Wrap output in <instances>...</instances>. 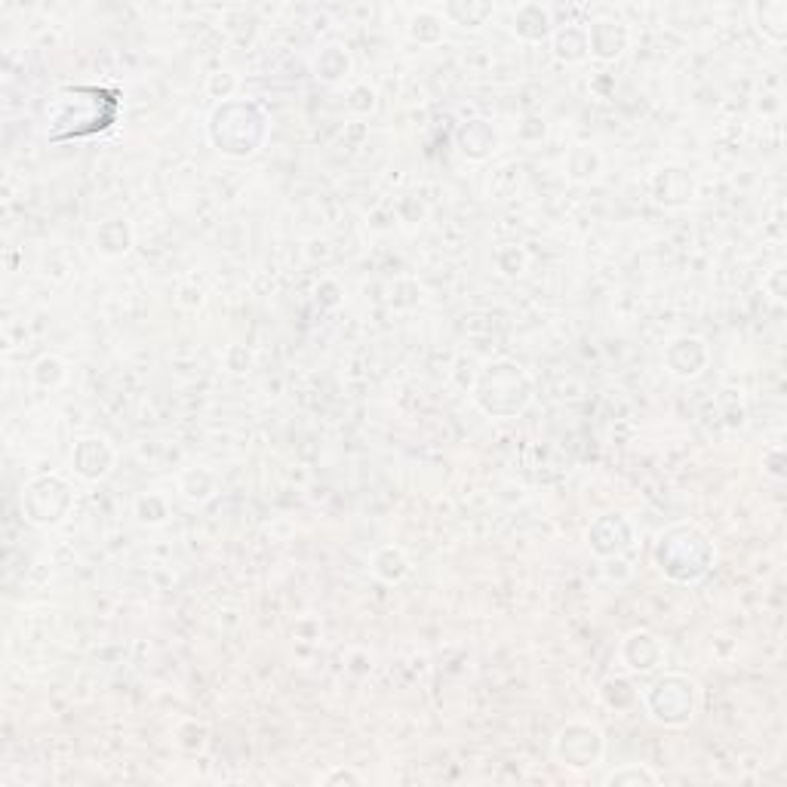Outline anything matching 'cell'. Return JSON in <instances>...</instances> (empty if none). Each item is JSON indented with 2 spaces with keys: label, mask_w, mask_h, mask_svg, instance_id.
Wrapping results in <instances>:
<instances>
[{
  "label": "cell",
  "mask_w": 787,
  "mask_h": 787,
  "mask_svg": "<svg viewBox=\"0 0 787 787\" xmlns=\"http://www.w3.org/2000/svg\"><path fill=\"white\" fill-rule=\"evenodd\" d=\"M655 557H658L661 572L671 575L674 582L689 585L708 575V569L717 560V548L698 526L677 523L668 532H661Z\"/></svg>",
  "instance_id": "1"
},
{
  "label": "cell",
  "mask_w": 787,
  "mask_h": 787,
  "mask_svg": "<svg viewBox=\"0 0 787 787\" xmlns=\"http://www.w3.org/2000/svg\"><path fill=\"white\" fill-rule=\"evenodd\" d=\"M213 142L231 157H250L265 142V114L256 105L225 102L216 108L210 123Z\"/></svg>",
  "instance_id": "2"
},
{
  "label": "cell",
  "mask_w": 787,
  "mask_h": 787,
  "mask_svg": "<svg viewBox=\"0 0 787 787\" xmlns=\"http://www.w3.org/2000/svg\"><path fill=\"white\" fill-rule=\"evenodd\" d=\"M698 683L683 677V674H668L661 677L658 683L649 686V692L643 695L649 717L655 723L665 726H683L695 717L698 711Z\"/></svg>",
  "instance_id": "3"
},
{
  "label": "cell",
  "mask_w": 787,
  "mask_h": 787,
  "mask_svg": "<svg viewBox=\"0 0 787 787\" xmlns=\"http://www.w3.org/2000/svg\"><path fill=\"white\" fill-rule=\"evenodd\" d=\"M492 391H495V397L480 403L489 416H511V412H520L526 406V400H529V382H526L523 369L517 363L486 366L474 397H483V394H492Z\"/></svg>",
  "instance_id": "4"
},
{
  "label": "cell",
  "mask_w": 787,
  "mask_h": 787,
  "mask_svg": "<svg viewBox=\"0 0 787 787\" xmlns=\"http://www.w3.org/2000/svg\"><path fill=\"white\" fill-rule=\"evenodd\" d=\"M554 751L563 763L569 766H591L603 757V735L597 726L572 720L566 723L557 738H554Z\"/></svg>",
  "instance_id": "5"
},
{
  "label": "cell",
  "mask_w": 787,
  "mask_h": 787,
  "mask_svg": "<svg viewBox=\"0 0 787 787\" xmlns=\"http://www.w3.org/2000/svg\"><path fill=\"white\" fill-rule=\"evenodd\" d=\"M585 34H588V53H591L594 59H600V62L618 59L621 53H625L628 40H631L628 25L618 22V19H609V16L594 19V22L585 28Z\"/></svg>",
  "instance_id": "6"
},
{
  "label": "cell",
  "mask_w": 787,
  "mask_h": 787,
  "mask_svg": "<svg viewBox=\"0 0 787 787\" xmlns=\"http://www.w3.org/2000/svg\"><path fill=\"white\" fill-rule=\"evenodd\" d=\"M71 462H74V471L80 477H87V480H99L111 471L114 465V449L108 446V440L102 437H84L77 446H74V455H71Z\"/></svg>",
  "instance_id": "7"
},
{
  "label": "cell",
  "mask_w": 787,
  "mask_h": 787,
  "mask_svg": "<svg viewBox=\"0 0 787 787\" xmlns=\"http://www.w3.org/2000/svg\"><path fill=\"white\" fill-rule=\"evenodd\" d=\"M652 194H655L658 203H665V206H683V203L692 200L695 185H692L686 170L668 167V170H658L652 176Z\"/></svg>",
  "instance_id": "8"
},
{
  "label": "cell",
  "mask_w": 787,
  "mask_h": 787,
  "mask_svg": "<svg viewBox=\"0 0 787 787\" xmlns=\"http://www.w3.org/2000/svg\"><path fill=\"white\" fill-rule=\"evenodd\" d=\"M621 658H625V665L631 671H652L661 661V643L658 637L637 631L625 640V646H621Z\"/></svg>",
  "instance_id": "9"
},
{
  "label": "cell",
  "mask_w": 787,
  "mask_h": 787,
  "mask_svg": "<svg viewBox=\"0 0 787 787\" xmlns=\"http://www.w3.org/2000/svg\"><path fill=\"white\" fill-rule=\"evenodd\" d=\"M668 351L683 354V360H668V366L677 379H698L704 372V366H708L701 360H692V354H708V345H704V339H698V336H680L668 345Z\"/></svg>",
  "instance_id": "10"
},
{
  "label": "cell",
  "mask_w": 787,
  "mask_h": 787,
  "mask_svg": "<svg viewBox=\"0 0 787 787\" xmlns=\"http://www.w3.org/2000/svg\"><path fill=\"white\" fill-rule=\"evenodd\" d=\"M754 19L763 31V40L772 47H781L787 40V4L784 0H763L754 7Z\"/></svg>",
  "instance_id": "11"
},
{
  "label": "cell",
  "mask_w": 787,
  "mask_h": 787,
  "mask_svg": "<svg viewBox=\"0 0 787 787\" xmlns=\"http://www.w3.org/2000/svg\"><path fill=\"white\" fill-rule=\"evenodd\" d=\"M554 53L566 62H578V59H585L588 56V34L585 28H560L554 34Z\"/></svg>",
  "instance_id": "12"
},
{
  "label": "cell",
  "mask_w": 787,
  "mask_h": 787,
  "mask_svg": "<svg viewBox=\"0 0 787 787\" xmlns=\"http://www.w3.org/2000/svg\"><path fill=\"white\" fill-rule=\"evenodd\" d=\"M526 10H529L532 19H526V16L517 10V13H514V31H517L520 37H526V40H542V37H548V34H551V13H548L545 7H538V4H526Z\"/></svg>",
  "instance_id": "13"
},
{
  "label": "cell",
  "mask_w": 787,
  "mask_h": 787,
  "mask_svg": "<svg viewBox=\"0 0 787 787\" xmlns=\"http://www.w3.org/2000/svg\"><path fill=\"white\" fill-rule=\"evenodd\" d=\"M372 572H376L379 578H385V582H400V578L409 572V560L400 548L388 545V548L372 554Z\"/></svg>",
  "instance_id": "14"
},
{
  "label": "cell",
  "mask_w": 787,
  "mask_h": 787,
  "mask_svg": "<svg viewBox=\"0 0 787 787\" xmlns=\"http://www.w3.org/2000/svg\"><path fill=\"white\" fill-rule=\"evenodd\" d=\"M492 13H495V7H489V4H471L468 10H462L459 4H449L443 10V19H449L455 25H483Z\"/></svg>",
  "instance_id": "15"
},
{
  "label": "cell",
  "mask_w": 787,
  "mask_h": 787,
  "mask_svg": "<svg viewBox=\"0 0 787 787\" xmlns=\"http://www.w3.org/2000/svg\"><path fill=\"white\" fill-rule=\"evenodd\" d=\"M582 163L578 160H566V170H569V176L572 179H582V182H591V179H597V173H600V154L591 148V145H582Z\"/></svg>",
  "instance_id": "16"
},
{
  "label": "cell",
  "mask_w": 787,
  "mask_h": 787,
  "mask_svg": "<svg viewBox=\"0 0 787 787\" xmlns=\"http://www.w3.org/2000/svg\"><path fill=\"white\" fill-rule=\"evenodd\" d=\"M625 781H649V784H655L658 778H655L649 769H640V766H634V769H621V772H612V775L606 778V784H625Z\"/></svg>",
  "instance_id": "17"
},
{
  "label": "cell",
  "mask_w": 787,
  "mask_h": 787,
  "mask_svg": "<svg viewBox=\"0 0 787 787\" xmlns=\"http://www.w3.org/2000/svg\"><path fill=\"white\" fill-rule=\"evenodd\" d=\"M326 781L333 784V781H360V778H357V775H351V772H336V775H329Z\"/></svg>",
  "instance_id": "18"
}]
</instances>
